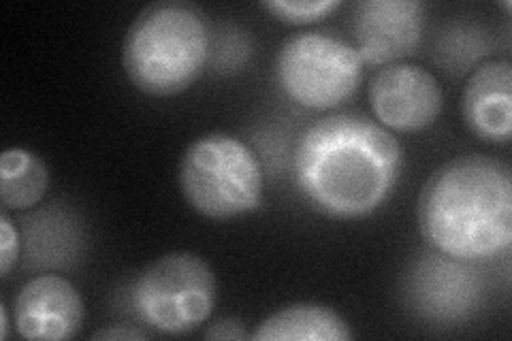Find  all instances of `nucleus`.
Segmentation results:
<instances>
[{
  "instance_id": "ddd939ff",
  "label": "nucleus",
  "mask_w": 512,
  "mask_h": 341,
  "mask_svg": "<svg viewBox=\"0 0 512 341\" xmlns=\"http://www.w3.org/2000/svg\"><path fill=\"white\" fill-rule=\"evenodd\" d=\"M261 7L276 20L293 26L320 22L340 7L338 0H265Z\"/></svg>"
},
{
  "instance_id": "f257e3e1",
  "label": "nucleus",
  "mask_w": 512,
  "mask_h": 341,
  "mask_svg": "<svg viewBox=\"0 0 512 341\" xmlns=\"http://www.w3.org/2000/svg\"><path fill=\"white\" fill-rule=\"evenodd\" d=\"M293 169L301 197L318 214L359 220L389 201L402 177L404 150L363 113H333L301 135Z\"/></svg>"
},
{
  "instance_id": "f3484780",
  "label": "nucleus",
  "mask_w": 512,
  "mask_h": 341,
  "mask_svg": "<svg viewBox=\"0 0 512 341\" xmlns=\"http://www.w3.org/2000/svg\"><path fill=\"white\" fill-rule=\"evenodd\" d=\"M0 335H3V339L9 337V314L5 305H0Z\"/></svg>"
},
{
  "instance_id": "4468645a",
  "label": "nucleus",
  "mask_w": 512,
  "mask_h": 341,
  "mask_svg": "<svg viewBox=\"0 0 512 341\" xmlns=\"http://www.w3.org/2000/svg\"><path fill=\"white\" fill-rule=\"evenodd\" d=\"M20 258V233L9 218V211L3 209L0 214V273L7 278L11 267L18 263Z\"/></svg>"
},
{
  "instance_id": "dca6fc26",
  "label": "nucleus",
  "mask_w": 512,
  "mask_h": 341,
  "mask_svg": "<svg viewBox=\"0 0 512 341\" xmlns=\"http://www.w3.org/2000/svg\"><path fill=\"white\" fill-rule=\"evenodd\" d=\"M92 339H148V335L139 331V329H131V327H109V329H103V331H96L92 335Z\"/></svg>"
},
{
  "instance_id": "1a4fd4ad",
  "label": "nucleus",
  "mask_w": 512,
  "mask_h": 341,
  "mask_svg": "<svg viewBox=\"0 0 512 341\" xmlns=\"http://www.w3.org/2000/svg\"><path fill=\"white\" fill-rule=\"evenodd\" d=\"M15 329L28 341H64L84 324V301L79 290L60 275H37L15 297Z\"/></svg>"
},
{
  "instance_id": "7ed1b4c3",
  "label": "nucleus",
  "mask_w": 512,
  "mask_h": 341,
  "mask_svg": "<svg viewBox=\"0 0 512 341\" xmlns=\"http://www.w3.org/2000/svg\"><path fill=\"white\" fill-rule=\"evenodd\" d=\"M210 56V26L188 3L163 0L137 13L126 30L122 64L131 84L148 96H175L201 77Z\"/></svg>"
},
{
  "instance_id": "9b49d317",
  "label": "nucleus",
  "mask_w": 512,
  "mask_h": 341,
  "mask_svg": "<svg viewBox=\"0 0 512 341\" xmlns=\"http://www.w3.org/2000/svg\"><path fill=\"white\" fill-rule=\"evenodd\" d=\"M352 337L348 322L320 303L286 305L250 335L256 341H350Z\"/></svg>"
},
{
  "instance_id": "2eb2a0df",
  "label": "nucleus",
  "mask_w": 512,
  "mask_h": 341,
  "mask_svg": "<svg viewBox=\"0 0 512 341\" xmlns=\"http://www.w3.org/2000/svg\"><path fill=\"white\" fill-rule=\"evenodd\" d=\"M205 339H222V341H244L250 339V333H246L244 322L235 318H222L214 322L210 329L203 335Z\"/></svg>"
},
{
  "instance_id": "39448f33",
  "label": "nucleus",
  "mask_w": 512,
  "mask_h": 341,
  "mask_svg": "<svg viewBox=\"0 0 512 341\" xmlns=\"http://www.w3.org/2000/svg\"><path fill=\"white\" fill-rule=\"evenodd\" d=\"M133 305L137 316L158 333H190L214 312L216 275L197 254H165L139 273Z\"/></svg>"
},
{
  "instance_id": "6e6552de",
  "label": "nucleus",
  "mask_w": 512,
  "mask_h": 341,
  "mask_svg": "<svg viewBox=\"0 0 512 341\" xmlns=\"http://www.w3.org/2000/svg\"><path fill=\"white\" fill-rule=\"evenodd\" d=\"M419 0H363L352 13V37L363 64L389 67L416 52L423 37Z\"/></svg>"
},
{
  "instance_id": "f8f14e48",
  "label": "nucleus",
  "mask_w": 512,
  "mask_h": 341,
  "mask_svg": "<svg viewBox=\"0 0 512 341\" xmlns=\"http://www.w3.org/2000/svg\"><path fill=\"white\" fill-rule=\"evenodd\" d=\"M50 186L45 162L30 150L9 148L0 156V199L7 211L35 207Z\"/></svg>"
},
{
  "instance_id": "0eeeda50",
  "label": "nucleus",
  "mask_w": 512,
  "mask_h": 341,
  "mask_svg": "<svg viewBox=\"0 0 512 341\" xmlns=\"http://www.w3.org/2000/svg\"><path fill=\"white\" fill-rule=\"evenodd\" d=\"M438 79L419 64H389L370 84V105L380 126L393 133H421L442 113Z\"/></svg>"
},
{
  "instance_id": "423d86ee",
  "label": "nucleus",
  "mask_w": 512,
  "mask_h": 341,
  "mask_svg": "<svg viewBox=\"0 0 512 341\" xmlns=\"http://www.w3.org/2000/svg\"><path fill=\"white\" fill-rule=\"evenodd\" d=\"M276 77L297 105L327 111L350 101L361 86L363 60L355 45L325 32L286 39L276 60Z\"/></svg>"
},
{
  "instance_id": "20e7f679",
  "label": "nucleus",
  "mask_w": 512,
  "mask_h": 341,
  "mask_svg": "<svg viewBox=\"0 0 512 341\" xmlns=\"http://www.w3.org/2000/svg\"><path fill=\"white\" fill-rule=\"evenodd\" d=\"M180 190L186 203L210 220L252 214L263 203L261 160L233 135H203L180 160Z\"/></svg>"
},
{
  "instance_id": "f03ea898",
  "label": "nucleus",
  "mask_w": 512,
  "mask_h": 341,
  "mask_svg": "<svg viewBox=\"0 0 512 341\" xmlns=\"http://www.w3.org/2000/svg\"><path fill=\"white\" fill-rule=\"evenodd\" d=\"M416 220L429 246L453 261H487L506 252L512 243L510 167L480 154L448 160L425 182Z\"/></svg>"
},
{
  "instance_id": "9d476101",
  "label": "nucleus",
  "mask_w": 512,
  "mask_h": 341,
  "mask_svg": "<svg viewBox=\"0 0 512 341\" xmlns=\"http://www.w3.org/2000/svg\"><path fill=\"white\" fill-rule=\"evenodd\" d=\"M463 120L485 143H508L512 135V64L493 60L472 73L463 92Z\"/></svg>"
}]
</instances>
